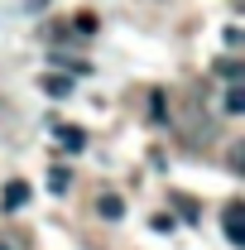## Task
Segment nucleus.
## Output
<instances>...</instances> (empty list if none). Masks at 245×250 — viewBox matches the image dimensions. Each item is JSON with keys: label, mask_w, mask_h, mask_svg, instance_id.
Returning a JSON list of instances; mask_svg holds the SVG:
<instances>
[{"label": "nucleus", "mask_w": 245, "mask_h": 250, "mask_svg": "<svg viewBox=\"0 0 245 250\" xmlns=\"http://www.w3.org/2000/svg\"><path fill=\"white\" fill-rule=\"evenodd\" d=\"M226 241L245 246V207L241 202H226Z\"/></svg>", "instance_id": "1"}, {"label": "nucleus", "mask_w": 245, "mask_h": 250, "mask_svg": "<svg viewBox=\"0 0 245 250\" xmlns=\"http://www.w3.org/2000/svg\"><path fill=\"white\" fill-rule=\"evenodd\" d=\"M96 212H101L106 221H121V217H125V202H121V192H101V197H96Z\"/></svg>", "instance_id": "2"}, {"label": "nucleus", "mask_w": 245, "mask_h": 250, "mask_svg": "<svg viewBox=\"0 0 245 250\" xmlns=\"http://www.w3.org/2000/svg\"><path fill=\"white\" fill-rule=\"evenodd\" d=\"M0 202H5V212H15V207H24V202H29V183H20V178H15V183L5 188V197H0Z\"/></svg>", "instance_id": "3"}, {"label": "nucleus", "mask_w": 245, "mask_h": 250, "mask_svg": "<svg viewBox=\"0 0 245 250\" xmlns=\"http://www.w3.org/2000/svg\"><path fill=\"white\" fill-rule=\"evenodd\" d=\"M53 135H58V140L67 145V149H82V145H87V135H82L77 125H53Z\"/></svg>", "instance_id": "4"}, {"label": "nucleus", "mask_w": 245, "mask_h": 250, "mask_svg": "<svg viewBox=\"0 0 245 250\" xmlns=\"http://www.w3.org/2000/svg\"><path fill=\"white\" fill-rule=\"evenodd\" d=\"M226 116H245V92H241V82H231V92H226Z\"/></svg>", "instance_id": "5"}, {"label": "nucleus", "mask_w": 245, "mask_h": 250, "mask_svg": "<svg viewBox=\"0 0 245 250\" xmlns=\"http://www.w3.org/2000/svg\"><path fill=\"white\" fill-rule=\"evenodd\" d=\"M216 72H221L226 82H241V72H245V67H241L236 58H221V62H216Z\"/></svg>", "instance_id": "6"}, {"label": "nucleus", "mask_w": 245, "mask_h": 250, "mask_svg": "<svg viewBox=\"0 0 245 250\" xmlns=\"http://www.w3.org/2000/svg\"><path fill=\"white\" fill-rule=\"evenodd\" d=\"M43 92H48V96H67L72 82H67V77H43Z\"/></svg>", "instance_id": "7"}, {"label": "nucleus", "mask_w": 245, "mask_h": 250, "mask_svg": "<svg viewBox=\"0 0 245 250\" xmlns=\"http://www.w3.org/2000/svg\"><path fill=\"white\" fill-rule=\"evenodd\" d=\"M67 178H72L67 168H48V188H53V192H67Z\"/></svg>", "instance_id": "8"}, {"label": "nucleus", "mask_w": 245, "mask_h": 250, "mask_svg": "<svg viewBox=\"0 0 245 250\" xmlns=\"http://www.w3.org/2000/svg\"><path fill=\"white\" fill-rule=\"evenodd\" d=\"M0 250H24V241H20L15 231H0Z\"/></svg>", "instance_id": "9"}, {"label": "nucleus", "mask_w": 245, "mask_h": 250, "mask_svg": "<svg viewBox=\"0 0 245 250\" xmlns=\"http://www.w3.org/2000/svg\"><path fill=\"white\" fill-rule=\"evenodd\" d=\"M72 24H77V29H82V34H96V15H87V10H82V15L72 20Z\"/></svg>", "instance_id": "10"}, {"label": "nucleus", "mask_w": 245, "mask_h": 250, "mask_svg": "<svg viewBox=\"0 0 245 250\" xmlns=\"http://www.w3.org/2000/svg\"><path fill=\"white\" fill-rule=\"evenodd\" d=\"M173 202H178V212H183L187 221H197V202H187V197H173Z\"/></svg>", "instance_id": "11"}]
</instances>
